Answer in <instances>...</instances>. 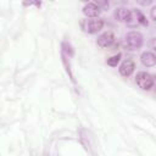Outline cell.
Instances as JSON below:
<instances>
[{
	"mask_svg": "<svg viewBox=\"0 0 156 156\" xmlns=\"http://www.w3.org/2000/svg\"><path fill=\"white\" fill-rule=\"evenodd\" d=\"M150 45H151V49L156 51V38H152V39L150 40Z\"/></svg>",
	"mask_w": 156,
	"mask_h": 156,
	"instance_id": "obj_13",
	"label": "cell"
},
{
	"mask_svg": "<svg viewBox=\"0 0 156 156\" xmlns=\"http://www.w3.org/2000/svg\"><path fill=\"white\" fill-rule=\"evenodd\" d=\"M150 17L156 22V6H154V7L151 9V11H150Z\"/></svg>",
	"mask_w": 156,
	"mask_h": 156,
	"instance_id": "obj_12",
	"label": "cell"
},
{
	"mask_svg": "<svg viewBox=\"0 0 156 156\" xmlns=\"http://www.w3.org/2000/svg\"><path fill=\"white\" fill-rule=\"evenodd\" d=\"M83 13L88 18H96L100 13V9L95 2H88L83 7Z\"/></svg>",
	"mask_w": 156,
	"mask_h": 156,
	"instance_id": "obj_6",
	"label": "cell"
},
{
	"mask_svg": "<svg viewBox=\"0 0 156 156\" xmlns=\"http://www.w3.org/2000/svg\"><path fill=\"white\" fill-rule=\"evenodd\" d=\"M135 82L144 90H149L154 85V78H152V76L149 74V73H146V72H139L136 74V77H135Z\"/></svg>",
	"mask_w": 156,
	"mask_h": 156,
	"instance_id": "obj_4",
	"label": "cell"
},
{
	"mask_svg": "<svg viewBox=\"0 0 156 156\" xmlns=\"http://www.w3.org/2000/svg\"><path fill=\"white\" fill-rule=\"evenodd\" d=\"M134 68H135L134 61L130 60V58H127V60H124V61L121 63L118 71H119V74H121V76H123V77H129V76L134 72Z\"/></svg>",
	"mask_w": 156,
	"mask_h": 156,
	"instance_id": "obj_5",
	"label": "cell"
},
{
	"mask_svg": "<svg viewBox=\"0 0 156 156\" xmlns=\"http://www.w3.org/2000/svg\"><path fill=\"white\" fill-rule=\"evenodd\" d=\"M129 11L130 10H127V9H124V7H118V9H116L115 10V18L117 20V21H119V22H126V20H127V17H128V15H129Z\"/></svg>",
	"mask_w": 156,
	"mask_h": 156,
	"instance_id": "obj_9",
	"label": "cell"
},
{
	"mask_svg": "<svg viewBox=\"0 0 156 156\" xmlns=\"http://www.w3.org/2000/svg\"><path fill=\"white\" fill-rule=\"evenodd\" d=\"M113 41H115V37H113V34L111 32L102 33L96 40V43H98V45L100 48H108V46H111L113 44Z\"/></svg>",
	"mask_w": 156,
	"mask_h": 156,
	"instance_id": "obj_7",
	"label": "cell"
},
{
	"mask_svg": "<svg viewBox=\"0 0 156 156\" xmlns=\"http://www.w3.org/2000/svg\"><path fill=\"white\" fill-rule=\"evenodd\" d=\"M126 24L129 28H136V27H139L141 24H144V26L147 24V21H146L144 15L139 10L133 9V10L129 11V15H128V17L126 20Z\"/></svg>",
	"mask_w": 156,
	"mask_h": 156,
	"instance_id": "obj_3",
	"label": "cell"
},
{
	"mask_svg": "<svg viewBox=\"0 0 156 156\" xmlns=\"http://www.w3.org/2000/svg\"><path fill=\"white\" fill-rule=\"evenodd\" d=\"M95 4L99 6L100 10H101L102 7H104V9H107V7H108V2H107V1H96Z\"/></svg>",
	"mask_w": 156,
	"mask_h": 156,
	"instance_id": "obj_11",
	"label": "cell"
},
{
	"mask_svg": "<svg viewBox=\"0 0 156 156\" xmlns=\"http://www.w3.org/2000/svg\"><path fill=\"white\" fill-rule=\"evenodd\" d=\"M140 61L145 67H152L156 65V55L151 51H145L141 54Z\"/></svg>",
	"mask_w": 156,
	"mask_h": 156,
	"instance_id": "obj_8",
	"label": "cell"
},
{
	"mask_svg": "<svg viewBox=\"0 0 156 156\" xmlns=\"http://www.w3.org/2000/svg\"><path fill=\"white\" fill-rule=\"evenodd\" d=\"M124 45L128 50H136L143 45V35L136 30L128 32L124 37Z\"/></svg>",
	"mask_w": 156,
	"mask_h": 156,
	"instance_id": "obj_1",
	"label": "cell"
},
{
	"mask_svg": "<svg viewBox=\"0 0 156 156\" xmlns=\"http://www.w3.org/2000/svg\"><path fill=\"white\" fill-rule=\"evenodd\" d=\"M102 26H104V21L99 17H96V18H84V20L80 21L82 29L84 32L91 33V34L98 33L99 30H101Z\"/></svg>",
	"mask_w": 156,
	"mask_h": 156,
	"instance_id": "obj_2",
	"label": "cell"
},
{
	"mask_svg": "<svg viewBox=\"0 0 156 156\" xmlns=\"http://www.w3.org/2000/svg\"><path fill=\"white\" fill-rule=\"evenodd\" d=\"M119 58H121V54H117V55H113V56H111L110 58H107V65L108 66H111V67H116L117 65H118V62H119Z\"/></svg>",
	"mask_w": 156,
	"mask_h": 156,
	"instance_id": "obj_10",
	"label": "cell"
}]
</instances>
